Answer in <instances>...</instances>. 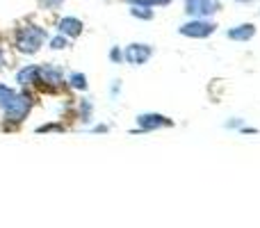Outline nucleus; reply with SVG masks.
<instances>
[{
  "label": "nucleus",
  "mask_w": 260,
  "mask_h": 228,
  "mask_svg": "<svg viewBox=\"0 0 260 228\" xmlns=\"http://www.w3.org/2000/svg\"><path fill=\"white\" fill-rule=\"evenodd\" d=\"M32 110V96L0 82V112L9 123H23Z\"/></svg>",
  "instance_id": "f257e3e1"
},
{
  "label": "nucleus",
  "mask_w": 260,
  "mask_h": 228,
  "mask_svg": "<svg viewBox=\"0 0 260 228\" xmlns=\"http://www.w3.org/2000/svg\"><path fill=\"white\" fill-rule=\"evenodd\" d=\"M46 39H48V30L41 25H35V23L21 25V27H16V32H14V46H16V50L23 55L39 53Z\"/></svg>",
  "instance_id": "f03ea898"
},
{
  "label": "nucleus",
  "mask_w": 260,
  "mask_h": 228,
  "mask_svg": "<svg viewBox=\"0 0 260 228\" xmlns=\"http://www.w3.org/2000/svg\"><path fill=\"white\" fill-rule=\"evenodd\" d=\"M178 32L187 39H208L210 35L217 32V23L210 18H189L187 23L178 27Z\"/></svg>",
  "instance_id": "7ed1b4c3"
},
{
  "label": "nucleus",
  "mask_w": 260,
  "mask_h": 228,
  "mask_svg": "<svg viewBox=\"0 0 260 228\" xmlns=\"http://www.w3.org/2000/svg\"><path fill=\"white\" fill-rule=\"evenodd\" d=\"M221 12V0H185V14L189 18H210Z\"/></svg>",
  "instance_id": "20e7f679"
},
{
  "label": "nucleus",
  "mask_w": 260,
  "mask_h": 228,
  "mask_svg": "<svg viewBox=\"0 0 260 228\" xmlns=\"http://www.w3.org/2000/svg\"><path fill=\"white\" fill-rule=\"evenodd\" d=\"M137 128L139 133H153V130H162V128H171L174 125V119L157 112H142L137 116Z\"/></svg>",
  "instance_id": "39448f33"
},
{
  "label": "nucleus",
  "mask_w": 260,
  "mask_h": 228,
  "mask_svg": "<svg viewBox=\"0 0 260 228\" xmlns=\"http://www.w3.org/2000/svg\"><path fill=\"white\" fill-rule=\"evenodd\" d=\"M153 57V46L148 44H128L126 50H123V62L133 64V67H144L148 59Z\"/></svg>",
  "instance_id": "423d86ee"
},
{
  "label": "nucleus",
  "mask_w": 260,
  "mask_h": 228,
  "mask_svg": "<svg viewBox=\"0 0 260 228\" xmlns=\"http://www.w3.org/2000/svg\"><path fill=\"white\" fill-rule=\"evenodd\" d=\"M39 85L48 87V89H57L64 85V76L57 67L53 64H41L39 67Z\"/></svg>",
  "instance_id": "0eeeda50"
},
{
  "label": "nucleus",
  "mask_w": 260,
  "mask_h": 228,
  "mask_svg": "<svg viewBox=\"0 0 260 228\" xmlns=\"http://www.w3.org/2000/svg\"><path fill=\"white\" fill-rule=\"evenodd\" d=\"M57 30H59V35L69 37V39H78L85 32V23L78 16H62L57 21Z\"/></svg>",
  "instance_id": "6e6552de"
},
{
  "label": "nucleus",
  "mask_w": 260,
  "mask_h": 228,
  "mask_svg": "<svg viewBox=\"0 0 260 228\" xmlns=\"http://www.w3.org/2000/svg\"><path fill=\"white\" fill-rule=\"evenodd\" d=\"M256 25L253 23H240V25H233L226 30V37L231 41H251L256 37Z\"/></svg>",
  "instance_id": "1a4fd4ad"
},
{
  "label": "nucleus",
  "mask_w": 260,
  "mask_h": 228,
  "mask_svg": "<svg viewBox=\"0 0 260 228\" xmlns=\"http://www.w3.org/2000/svg\"><path fill=\"white\" fill-rule=\"evenodd\" d=\"M16 82L18 87H35L39 85V67L37 64H27V67L16 71Z\"/></svg>",
  "instance_id": "9d476101"
},
{
  "label": "nucleus",
  "mask_w": 260,
  "mask_h": 228,
  "mask_svg": "<svg viewBox=\"0 0 260 228\" xmlns=\"http://www.w3.org/2000/svg\"><path fill=\"white\" fill-rule=\"evenodd\" d=\"M130 16L133 18H139V21H151L153 16H155V12H153L151 7H144V5H130Z\"/></svg>",
  "instance_id": "9b49d317"
},
{
  "label": "nucleus",
  "mask_w": 260,
  "mask_h": 228,
  "mask_svg": "<svg viewBox=\"0 0 260 228\" xmlns=\"http://www.w3.org/2000/svg\"><path fill=\"white\" fill-rule=\"evenodd\" d=\"M69 85L73 87V89H78V91H87L89 89V82H87V76L85 73H71L69 76Z\"/></svg>",
  "instance_id": "f8f14e48"
},
{
  "label": "nucleus",
  "mask_w": 260,
  "mask_h": 228,
  "mask_svg": "<svg viewBox=\"0 0 260 228\" xmlns=\"http://www.w3.org/2000/svg\"><path fill=\"white\" fill-rule=\"evenodd\" d=\"M128 5H144V7H151V9H157V7H167L171 5V0H123Z\"/></svg>",
  "instance_id": "ddd939ff"
},
{
  "label": "nucleus",
  "mask_w": 260,
  "mask_h": 228,
  "mask_svg": "<svg viewBox=\"0 0 260 228\" xmlns=\"http://www.w3.org/2000/svg\"><path fill=\"white\" fill-rule=\"evenodd\" d=\"M48 48L50 50H64V48H69V37H64V35L50 37V39H48Z\"/></svg>",
  "instance_id": "4468645a"
},
{
  "label": "nucleus",
  "mask_w": 260,
  "mask_h": 228,
  "mask_svg": "<svg viewBox=\"0 0 260 228\" xmlns=\"http://www.w3.org/2000/svg\"><path fill=\"white\" fill-rule=\"evenodd\" d=\"M91 110H94L91 101L89 99H82V103H80V119H82V123H89V121H91Z\"/></svg>",
  "instance_id": "2eb2a0df"
},
{
  "label": "nucleus",
  "mask_w": 260,
  "mask_h": 228,
  "mask_svg": "<svg viewBox=\"0 0 260 228\" xmlns=\"http://www.w3.org/2000/svg\"><path fill=\"white\" fill-rule=\"evenodd\" d=\"M37 133H64V125L62 123H46V125H39Z\"/></svg>",
  "instance_id": "dca6fc26"
},
{
  "label": "nucleus",
  "mask_w": 260,
  "mask_h": 228,
  "mask_svg": "<svg viewBox=\"0 0 260 228\" xmlns=\"http://www.w3.org/2000/svg\"><path fill=\"white\" fill-rule=\"evenodd\" d=\"M110 62L112 64H121L123 62V50L119 48V46H112V48H110Z\"/></svg>",
  "instance_id": "f3484780"
},
{
  "label": "nucleus",
  "mask_w": 260,
  "mask_h": 228,
  "mask_svg": "<svg viewBox=\"0 0 260 228\" xmlns=\"http://www.w3.org/2000/svg\"><path fill=\"white\" fill-rule=\"evenodd\" d=\"M244 125V119H238V116H233V119H229L224 123V128H229V130H240Z\"/></svg>",
  "instance_id": "a211bd4d"
},
{
  "label": "nucleus",
  "mask_w": 260,
  "mask_h": 228,
  "mask_svg": "<svg viewBox=\"0 0 260 228\" xmlns=\"http://www.w3.org/2000/svg\"><path fill=\"white\" fill-rule=\"evenodd\" d=\"M41 5H44L46 9H59L64 5V0H39Z\"/></svg>",
  "instance_id": "6ab92c4d"
},
{
  "label": "nucleus",
  "mask_w": 260,
  "mask_h": 228,
  "mask_svg": "<svg viewBox=\"0 0 260 228\" xmlns=\"http://www.w3.org/2000/svg\"><path fill=\"white\" fill-rule=\"evenodd\" d=\"M240 133H242V135H258L260 130L258 128H249V125H242V128H240Z\"/></svg>",
  "instance_id": "aec40b11"
},
{
  "label": "nucleus",
  "mask_w": 260,
  "mask_h": 228,
  "mask_svg": "<svg viewBox=\"0 0 260 228\" xmlns=\"http://www.w3.org/2000/svg\"><path fill=\"white\" fill-rule=\"evenodd\" d=\"M108 125H103V123H101V125H94V128H91V133H96V135H101V133H108Z\"/></svg>",
  "instance_id": "412c9836"
},
{
  "label": "nucleus",
  "mask_w": 260,
  "mask_h": 228,
  "mask_svg": "<svg viewBox=\"0 0 260 228\" xmlns=\"http://www.w3.org/2000/svg\"><path fill=\"white\" fill-rule=\"evenodd\" d=\"M119 91H121V80H114V85H112V96H117Z\"/></svg>",
  "instance_id": "4be33fe9"
},
{
  "label": "nucleus",
  "mask_w": 260,
  "mask_h": 228,
  "mask_svg": "<svg viewBox=\"0 0 260 228\" xmlns=\"http://www.w3.org/2000/svg\"><path fill=\"white\" fill-rule=\"evenodd\" d=\"M5 67V50H3V46H0V69Z\"/></svg>",
  "instance_id": "5701e85b"
},
{
  "label": "nucleus",
  "mask_w": 260,
  "mask_h": 228,
  "mask_svg": "<svg viewBox=\"0 0 260 228\" xmlns=\"http://www.w3.org/2000/svg\"><path fill=\"white\" fill-rule=\"evenodd\" d=\"M235 3H253V0H235Z\"/></svg>",
  "instance_id": "b1692460"
}]
</instances>
